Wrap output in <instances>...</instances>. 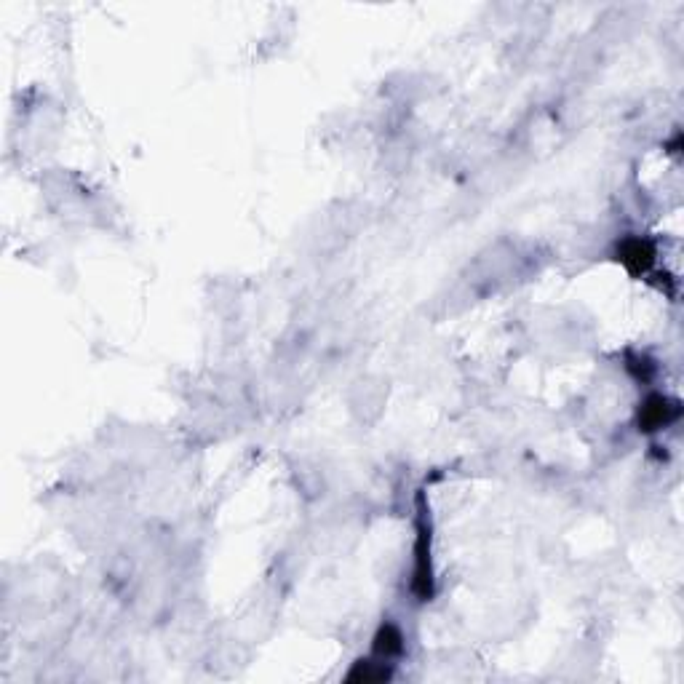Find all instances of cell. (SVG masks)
Listing matches in <instances>:
<instances>
[{"instance_id":"1","label":"cell","mask_w":684,"mask_h":684,"mask_svg":"<svg viewBox=\"0 0 684 684\" xmlns=\"http://www.w3.org/2000/svg\"><path fill=\"white\" fill-rule=\"evenodd\" d=\"M433 591H436V578H433L431 524H428V511H425L423 497H420L415 538V567H412V594L417 596V602H431Z\"/></svg>"},{"instance_id":"2","label":"cell","mask_w":684,"mask_h":684,"mask_svg":"<svg viewBox=\"0 0 684 684\" xmlns=\"http://www.w3.org/2000/svg\"><path fill=\"white\" fill-rule=\"evenodd\" d=\"M679 417V404L671 401L663 393H650L647 399L639 404V412H636V425L642 433H655L663 431L666 425H671Z\"/></svg>"},{"instance_id":"3","label":"cell","mask_w":684,"mask_h":684,"mask_svg":"<svg viewBox=\"0 0 684 684\" xmlns=\"http://www.w3.org/2000/svg\"><path fill=\"white\" fill-rule=\"evenodd\" d=\"M615 257H618L620 265H623L631 276H644V273H650V268L655 265L658 252H655V244H652L650 238L628 236L618 244Z\"/></svg>"},{"instance_id":"4","label":"cell","mask_w":684,"mask_h":684,"mask_svg":"<svg viewBox=\"0 0 684 684\" xmlns=\"http://www.w3.org/2000/svg\"><path fill=\"white\" fill-rule=\"evenodd\" d=\"M401 652H404V634H401V628L396 623H383V626L377 628L375 639H372V655L377 660L388 663V660L399 658Z\"/></svg>"},{"instance_id":"5","label":"cell","mask_w":684,"mask_h":684,"mask_svg":"<svg viewBox=\"0 0 684 684\" xmlns=\"http://www.w3.org/2000/svg\"><path fill=\"white\" fill-rule=\"evenodd\" d=\"M345 679L356 684H380L385 679H391V666H385V660L377 658L356 660Z\"/></svg>"}]
</instances>
